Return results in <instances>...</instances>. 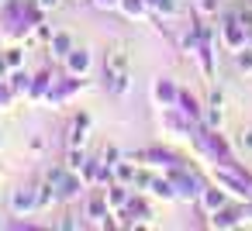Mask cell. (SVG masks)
I'll list each match as a JSON object with an SVG mask.
<instances>
[{
	"instance_id": "cell-10",
	"label": "cell",
	"mask_w": 252,
	"mask_h": 231,
	"mask_svg": "<svg viewBox=\"0 0 252 231\" xmlns=\"http://www.w3.org/2000/svg\"><path fill=\"white\" fill-rule=\"evenodd\" d=\"M87 128H90V121L80 114V117L73 121V138H69V145H83V142H87Z\"/></svg>"
},
{
	"instance_id": "cell-23",
	"label": "cell",
	"mask_w": 252,
	"mask_h": 231,
	"mask_svg": "<svg viewBox=\"0 0 252 231\" xmlns=\"http://www.w3.org/2000/svg\"><path fill=\"white\" fill-rule=\"evenodd\" d=\"M249 45H252V28H249Z\"/></svg>"
},
{
	"instance_id": "cell-11",
	"label": "cell",
	"mask_w": 252,
	"mask_h": 231,
	"mask_svg": "<svg viewBox=\"0 0 252 231\" xmlns=\"http://www.w3.org/2000/svg\"><path fill=\"white\" fill-rule=\"evenodd\" d=\"M52 52H56L59 59H66V56L73 52V38H69V35H56V38H52Z\"/></svg>"
},
{
	"instance_id": "cell-6",
	"label": "cell",
	"mask_w": 252,
	"mask_h": 231,
	"mask_svg": "<svg viewBox=\"0 0 252 231\" xmlns=\"http://www.w3.org/2000/svg\"><path fill=\"white\" fill-rule=\"evenodd\" d=\"M156 100L162 104V107H176V100H180V90L169 83V80H156Z\"/></svg>"
},
{
	"instance_id": "cell-14",
	"label": "cell",
	"mask_w": 252,
	"mask_h": 231,
	"mask_svg": "<svg viewBox=\"0 0 252 231\" xmlns=\"http://www.w3.org/2000/svg\"><path fill=\"white\" fill-rule=\"evenodd\" d=\"M107 200H111L114 207H125V203H128V193H125V186H114V190L107 193Z\"/></svg>"
},
{
	"instance_id": "cell-9",
	"label": "cell",
	"mask_w": 252,
	"mask_h": 231,
	"mask_svg": "<svg viewBox=\"0 0 252 231\" xmlns=\"http://www.w3.org/2000/svg\"><path fill=\"white\" fill-rule=\"evenodd\" d=\"M176 107L190 117V121H200V104H197V97L193 93H187V90H180V100H176Z\"/></svg>"
},
{
	"instance_id": "cell-13",
	"label": "cell",
	"mask_w": 252,
	"mask_h": 231,
	"mask_svg": "<svg viewBox=\"0 0 252 231\" xmlns=\"http://www.w3.org/2000/svg\"><path fill=\"white\" fill-rule=\"evenodd\" d=\"M125 14L128 18H142L145 14V0H125Z\"/></svg>"
},
{
	"instance_id": "cell-4",
	"label": "cell",
	"mask_w": 252,
	"mask_h": 231,
	"mask_svg": "<svg viewBox=\"0 0 252 231\" xmlns=\"http://www.w3.org/2000/svg\"><path fill=\"white\" fill-rule=\"evenodd\" d=\"M224 203H228V190H224V186H207V190H200V207H204L207 214L221 210Z\"/></svg>"
},
{
	"instance_id": "cell-20",
	"label": "cell",
	"mask_w": 252,
	"mask_h": 231,
	"mask_svg": "<svg viewBox=\"0 0 252 231\" xmlns=\"http://www.w3.org/2000/svg\"><path fill=\"white\" fill-rule=\"evenodd\" d=\"M7 100H11V90H7V87H0V104H7Z\"/></svg>"
},
{
	"instance_id": "cell-15",
	"label": "cell",
	"mask_w": 252,
	"mask_h": 231,
	"mask_svg": "<svg viewBox=\"0 0 252 231\" xmlns=\"http://www.w3.org/2000/svg\"><path fill=\"white\" fill-rule=\"evenodd\" d=\"M238 148H242V152H249V155H252V128H245V131H242V135H238Z\"/></svg>"
},
{
	"instance_id": "cell-21",
	"label": "cell",
	"mask_w": 252,
	"mask_h": 231,
	"mask_svg": "<svg viewBox=\"0 0 252 231\" xmlns=\"http://www.w3.org/2000/svg\"><path fill=\"white\" fill-rule=\"evenodd\" d=\"M4 73H7V59H0V80H4Z\"/></svg>"
},
{
	"instance_id": "cell-2",
	"label": "cell",
	"mask_w": 252,
	"mask_h": 231,
	"mask_svg": "<svg viewBox=\"0 0 252 231\" xmlns=\"http://www.w3.org/2000/svg\"><path fill=\"white\" fill-rule=\"evenodd\" d=\"M221 42H224L228 52H238V49L249 45V25L238 18V11H231V14L224 18V25H221Z\"/></svg>"
},
{
	"instance_id": "cell-12",
	"label": "cell",
	"mask_w": 252,
	"mask_h": 231,
	"mask_svg": "<svg viewBox=\"0 0 252 231\" xmlns=\"http://www.w3.org/2000/svg\"><path fill=\"white\" fill-rule=\"evenodd\" d=\"M235 66H238V73H252V45L235 52Z\"/></svg>"
},
{
	"instance_id": "cell-18",
	"label": "cell",
	"mask_w": 252,
	"mask_h": 231,
	"mask_svg": "<svg viewBox=\"0 0 252 231\" xmlns=\"http://www.w3.org/2000/svg\"><path fill=\"white\" fill-rule=\"evenodd\" d=\"M18 62H21V52L11 49V52H7V66H18Z\"/></svg>"
},
{
	"instance_id": "cell-5",
	"label": "cell",
	"mask_w": 252,
	"mask_h": 231,
	"mask_svg": "<svg viewBox=\"0 0 252 231\" xmlns=\"http://www.w3.org/2000/svg\"><path fill=\"white\" fill-rule=\"evenodd\" d=\"M173 183H176V190H180V197H187V200H193V197H200V183L190 176V173H183V169H176L173 176H169Z\"/></svg>"
},
{
	"instance_id": "cell-8",
	"label": "cell",
	"mask_w": 252,
	"mask_h": 231,
	"mask_svg": "<svg viewBox=\"0 0 252 231\" xmlns=\"http://www.w3.org/2000/svg\"><path fill=\"white\" fill-rule=\"evenodd\" d=\"M11 207H14L18 214H21V210H25V214H28V210H35V207H38V193H35V190H25V186H21V190H18V193L11 197Z\"/></svg>"
},
{
	"instance_id": "cell-17",
	"label": "cell",
	"mask_w": 252,
	"mask_h": 231,
	"mask_svg": "<svg viewBox=\"0 0 252 231\" xmlns=\"http://www.w3.org/2000/svg\"><path fill=\"white\" fill-rule=\"evenodd\" d=\"M14 90H28V76H25V73L14 76Z\"/></svg>"
},
{
	"instance_id": "cell-3",
	"label": "cell",
	"mask_w": 252,
	"mask_h": 231,
	"mask_svg": "<svg viewBox=\"0 0 252 231\" xmlns=\"http://www.w3.org/2000/svg\"><path fill=\"white\" fill-rule=\"evenodd\" d=\"M242 214H245L242 207H228V203H224L221 210L211 214L207 224H211V228H238V224H242Z\"/></svg>"
},
{
	"instance_id": "cell-19",
	"label": "cell",
	"mask_w": 252,
	"mask_h": 231,
	"mask_svg": "<svg viewBox=\"0 0 252 231\" xmlns=\"http://www.w3.org/2000/svg\"><path fill=\"white\" fill-rule=\"evenodd\" d=\"M59 4H63V0H38V7H45V11H49V7H52V11H56V7H59Z\"/></svg>"
},
{
	"instance_id": "cell-22",
	"label": "cell",
	"mask_w": 252,
	"mask_h": 231,
	"mask_svg": "<svg viewBox=\"0 0 252 231\" xmlns=\"http://www.w3.org/2000/svg\"><path fill=\"white\" fill-rule=\"evenodd\" d=\"M97 4H100V7H114V4H118V0H97Z\"/></svg>"
},
{
	"instance_id": "cell-1",
	"label": "cell",
	"mask_w": 252,
	"mask_h": 231,
	"mask_svg": "<svg viewBox=\"0 0 252 231\" xmlns=\"http://www.w3.org/2000/svg\"><path fill=\"white\" fill-rule=\"evenodd\" d=\"M104 80H107V90L114 93V97H125L128 93V52H125V45H114L111 52H107V62H104Z\"/></svg>"
},
{
	"instance_id": "cell-16",
	"label": "cell",
	"mask_w": 252,
	"mask_h": 231,
	"mask_svg": "<svg viewBox=\"0 0 252 231\" xmlns=\"http://www.w3.org/2000/svg\"><path fill=\"white\" fill-rule=\"evenodd\" d=\"M200 11H204V14H214V11H218V0H200Z\"/></svg>"
},
{
	"instance_id": "cell-7",
	"label": "cell",
	"mask_w": 252,
	"mask_h": 231,
	"mask_svg": "<svg viewBox=\"0 0 252 231\" xmlns=\"http://www.w3.org/2000/svg\"><path fill=\"white\" fill-rule=\"evenodd\" d=\"M66 66H69L73 76H83V73L90 69V52H87V49H73V52L66 56Z\"/></svg>"
}]
</instances>
